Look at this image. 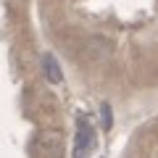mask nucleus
Masks as SVG:
<instances>
[{"mask_svg": "<svg viewBox=\"0 0 158 158\" xmlns=\"http://www.w3.org/2000/svg\"><path fill=\"white\" fill-rule=\"evenodd\" d=\"M98 137H95V129L87 124L85 118H79L77 124V140H74V158H87L90 150L95 148Z\"/></svg>", "mask_w": 158, "mask_h": 158, "instance_id": "f257e3e1", "label": "nucleus"}, {"mask_svg": "<svg viewBox=\"0 0 158 158\" xmlns=\"http://www.w3.org/2000/svg\"><path fill=\"white\" fill-rule=\"evenodd\" d=\"M37 145H40V150L45 153V156L58 158L61 150H63V135L58 129H42L37 135Z\"/></svg>", "mask_w": 158, "mask_h": 158, "instance_id": "f03ea898", "label": "nucleus"}, {"mask_svg": "<svg viewBox=\"0 0 158 158\" xmlns=\"http://www.w3.org/2000/svg\"><path fill=\"white\" fill-rule=\"evenodd\" d=\"M82 56L85 58H108L111 56V42L103 37H90L82 48Z\"/></svg>", "mask_w": 158, "mask_h": 158, "instance_id": "7ed1b4c3", "label": "nucleus"}, {"mask_svg": "<svg viewBox=\"0 0 158 158\" xmlns=\"http://www.w3.org/2000/svg\"><path fill=\"white\" fill-rule=\"evenodd\" d=\"M42 71H45V77H48V82H53V85H61L63 82V71H61V66H58V61H56V56H42Z\"/></svg>", "mask_w": 158, "mask_h": 158, "instance_id": "20e7f679", "label": "nucleus"}, {"mask_svg": "<svg viewBox=\"0 0 158 158\" xmlns=\"http://www.w3.org/2000/svg\"><path fill=\"white\" fill-rule=\"evenodd\" d=\"M100 111H103V129H111V108L103 106Z\"/></svg>", "mask_w": 158, "mask_h": 158, "instance_id": "39448f33", "label": "nucleus"}]
</instances>
